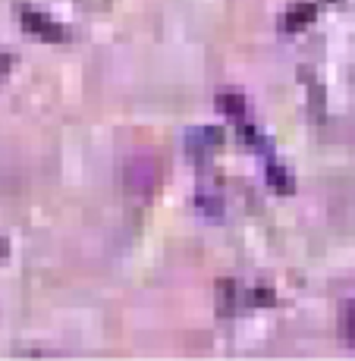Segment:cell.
<instances>
[{
    "label": "cell",
    "mask_w": 355,
    "mask_h": 361,
    "mask_svg": "<svg viewBox=\"0 0 355 361\" xmlns=\"http://www.w3.org/2000/svg\"><path fill=\"white\" fill-rule=\"evenodd\" d=\"M157 179H161V170H157V161H155V157L136 154V157H132V161L126 164V185H129L132 192H138V195H145V192L155 189Z\"/></svg>",
    "instance_id": "obj_1"
},
{
    "label": "cell",
    "mask_w": 355,
    "mask_h": 361,
    "mask_svg": "<svg viewBox=\"0 0 355 361\" xmlns=\"http://www.w3.org/2000/svg\"><path fill=\"white\" fill-rule=\"evenodd\" d=\"M339 327H343V336L349 339V345H355V298L343 305V317H339Z\"/></svg>",
    "instance_id": "obj_2"
}]
</instances>
